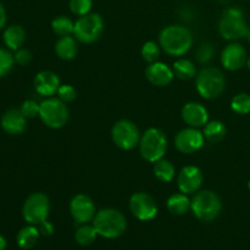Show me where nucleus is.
Wrapping results in <instances>:
<instances>
[{
	"mask_svg": "<svg viewBox=\"0 0 250 250\" xmlns=\"http://www.w3.org/2000/svg\"><path fill=\"white\" fill-rule=\"evenodd\" d=\"M215 48L211 43H203L199 48L197 49V53H195V58L197 61L202 65H207L209 63L212 59L215 58Z\"/></svg>",
	"mask_w": 250,
	"mask_h": 250,
	"instance_id": "nucleus-32",
	"label": "nucleus"
},
{
	"mask_svg": "<svg viewBox=\"0 0 250 250\" xmlns=\"http://www.w3.org/2000/svg\"><path fill=\"white\" fill-rule=\"evenodd\" d=\"M146 77L149 82L155 87H166L171 84L175 78L173 70L165 62H156L149 63L146 68Z\"/></svg>",
	"mask_w": 250,
	"mask_h": 250,
	"instance_id": "nucleus-17",
	"label": "nucleus"
},
{
	"mask_svg": "<svg viewBox=\"0 0 250 250\" xmlns=\"http://www.w3.org/2000/svg\"><path fill=\"white\" fill-rule=\"evenodd\" d=\"M231 109L237 115L250 114V94L248 93H238L231 100Z\"/></svg>",
	"mask_w": 250,
	"mask_h": 250,
	"instance_id": "nucleus-29",
	"label": "nucleus"
},
{
	"mask_svg": "<svg viewBox=\"0 0 250 250\" xmlns=\"http://www.w3.org/2000/svg\"><path fill=\"white\" fill-rule=\"evenodd\" d=\"M247 39H248V42L250 43V27H249V29H248V34H247Z\"/></svg>",
	"mask_w": 250,
	"mask_h": 250,
	"instance_id": "nucleus-41",
	"label": "nucleus"
},
{
	"mask_svg": "<svg viewBox=\"0 0 250 250\" xmlns=\"http://www.w3.org/2000/svg\"><path fill=\"white\" fill-rule=\"evenodd\" d=\"M143 60L148 63L156 62L160 58V45L153 41H148L143 44L141 50Z\"/></svg>",
	"mask_w": 250,
	"mask_h": 250,
	"instance_id": "nucleus-30",
	"label": "nucleus"
},
{
	"mask_svg": "<svg viewBox=\"0 0 250 250\" xmlns=\"http://www.w3.org/2000/svg\"><path fill=\"white\" fill-rule=\"evenodd\" d=\"M190 203L192 200L188 198V195L180 192L168 197L167 202H166V208L175 216H182L190 210Z\"/></svg>",
	"mask_w": 250,
	"mask_h": 250,
	"instance_id": "nucleus-23",
	"label": "nucleus"
},
{
	"mask_svg": "<svg viewBox=\"0 0 250 250\" xmlns=\"http://www.w3.org/2000/svg\"><path fill=\"white\" fill-rule=\"evenodd\" d=\"M78 44L73 36L60 37L55 43V54L59 59L65 61L73 60L77 56Z\"/></svg>",
	"mask_w": 250,
	"mask_h": 250,
	"instance_id": "nucleus-20",
	"label": "nucleus"
},
{
	"mask_svg": "<svg viewBox=\"0 0 250 250\" xmlns=\"http://www.w3.org/2000/svg\"><path fill=\"white\" fill-rule=\"evenodd\" d=\"M249 1H250V0H249Z\"/></svg>",
	"mask_w": 250,
	"mask_h": 250,
	"instance_id": "nucleus-43",
	"label": "nucleus"
},
{
	"mask_svg": "<svg viewBox=\"0 0 250 250\" xmlns=\"http://www.w3.org/2000/svg\"><path fill=\"white\" fill-rule=\"evenodd\" d=\"M167 150V138L161 129L150 127L146 129L139 141V153L148 163H156L165 156Z\"/></svg>",
	"mask_w": 250,
	"mask_h": 250,
	"instance_id": "nucleus-6",
	"label": "nucleus"
},
{
	"mask_svg": "<svg viewBox=\"0 0 250 250\" xmlns=\"http://www.w3.org/2000/svg\"><path fill=\"white\" fill-rule=\"evenodd\" d=\"M204 176L202 170L194 165H188L181 168L177 175V187L181 193L190 195L199 192L202 188Z\"/></svg>",
	"mask_w": 250,
	"mask_h": 250,
	"instance_id": "nucleus-14",
	"label": "nucleus"
},
{
	"mask_svg": "<svg viewBox=\"0 0 250 250\" xmlns=\"http://www.w3.org/2000/svg\"><path fill=\"white\" fill-rule=\"evenodd\" d=\"M50 214V200L42 192H34L27 197L22 207V216L28 225L38 226L48 220Z\"/></svg>",
	"mask_w": 250,
	"mask_h": 250,
	"instance_id": "nucleus-9",
	"label": "nucleus"
},
{
	"mask_svg": "<svg viewBox=\"0 0 250 250\" xmlns=\"http://www.w3.org/2000/svg\"><path fill=\"white\" fill-rule=\"evenodd\" d=\"M190 203V211L198 220L211 222L220 216L222 210L221 198L210 189L199 190L194 194Z\"/></svg>",
	"mask_w": 250,
	"mask_h": 250,
	"instance_id": "nucleus-4",
	"label": "nucleus"
},
{
	"mask_svg": "<svg viewBox=\"0 0 250 250\" xmlns=\"http://www.w3.org/2000/svg\"><path fill=\"white\" fill-rule=\"evenodd\" d=\"M154 176L163 183H170L176 176V168L167 159H160L154 163Z\"/></svg>",
	"mask_w": 250,
	"mask_h": 250,
	"instance_id": "nucleus-24",
	"label": "nucleus"
},
{
	"mask_svg": "<svg viewBox=\"0 0 250 250\" xmlns=\"http://www.w3.org/2000/svg\"><path fill=\"white\" fill-rule=\"evenodd\" d=\"M92 225L97 229L98 236L106 239H115L126 232L127 220L120 210L105 208L99 210L93 219Z\"/></svg>",
	"mask_w": 250,
	"mask_h": 250,
	"instance_id": "nucleus-2",
	"label": "nucleus"
},
{
	"mask_svg": "<svg viewBox=\"0 0 250 250\" xmlns=\"http://www.w3.org/2000/svg\"><path fill=\"white\" fill-rule=\"evenodd\" d=\"M97 229H94L93 225L83 224L80 225L77 229L75 232V241L77 242V244L82 247H88L90 244H93L97 239Z\"/></svg>",
	"mask_w": 250,
	"mask_h": 250,
	"instance_id": "nucleus-27",
	"label": "nucleus"
},
{
	"mask_svg": "<svg viewBox=\"0 0 250 250\" xmlns=\"http://www.w3.org/2000/svg\"><path fill=\"white\" fill-rule=\"evenodd\" d=\"M34 89L39 95L45 98L54 97L58 94V90L60 88V78L53 71H41L36 75L33 81Z\"/></svg>",
	"mask_w": 250,
	"mask_h": 250,
	"instance_id": "nucleus-18",
	"label": "nucleus"
},
{
	"mask_svg": "<svg viewBox=\"0 0 250 250\" xmlns=\"http://www.w3.org/2000/svg\"><path fill=\"white\" fill-rule=\"evenodd\" d=\"M6 24V10H5L4 5L0 2V31L5 27Z\"/></svg>",
	"mask_w": 250,
	"mask_h": 250,
	"instance_id": "nucleus-38",
	"label": "nucleus"
},
{
	"mask_svg": "<svg viewBox=\"0 0 250 250\" xmlns=\"http://www.w3.org/2000/svg\"><path fill=\"white\" fill-rule=\"evenodd\" d=\"M182 120L188 127L200 128L209 122V112L207 107L197 102H189L182 107Z\"/></svg>",
	"mask_w": 250,
	"mask_h": 250,
	"instance_id": "nucleus-16",
	"label": "nucleus"
},
{
	"mask_svg": "<svg viewBox=\"0 0 250 250\" xmlns=\"http://www.w3.org/2000/svg\"><path fill=\"white\" fill-rule=\"evenodd\" d=\"M248 189H249V192H250V181L248 182Z\"/></svg>",
	"mask_w": 250,
	"mask_h": 250,
	"instance_id": "nucleus-42",
	"label": "nucleus"
},
{
	"mask_svg": "<svg viewBox=\"0 0 250 250\" xmlns=\"http://www.w3.org/2000/svg\"><path fill=\"white\" fill-rule=\"evenodd\" d=\"M248 29L243 10L233 6L222 11L219 20V32L222 38L229 42L241 41L247 38Z\"/></svg>",
	"mask_w": 250,
	"mask_h": 250,
	"instance_id": "nucleus-3",
	"label": "nucleus"
},
{
	"mask_svg": "<svg viewBox=\"0 0 250 250\" xmlns=\"http://www.w3.org/2000/svg\"><path fill=\"white\" fill-rule=\"evenodd\" d=\"M39 117L46 127L53 129L62 128L68 121L70 112L67 105L59 98H46L41 103Z\"/></svg>",
	"mask_w": 250,
	"mask_h": 250,
	"instance_id": "nucleus-8",
	"label": "nucleus"
},
{
	"mask_svg": "<svg viewBox=\"0 0 250 250\" xmlns=\"http://www.w3.org/2000/svg\"><path fill=\"white\" fill-rule=\"evenodd\" d=\"M227 133V128L225 124L219 120H214V121H209L204 126L203 129V134H204L205 139H208L211 143H219L225 138Z\"/></svg>",
	"mask_w": 250,
	"mask_h": 250,
	"instance_id": "nucleus-26",
	"label": "nucleus"
},
{
	"mask_svg": "<svg viewBox=\"0 0 250 250\" xmlns=\"http://www.w3.org/2000/svg\"><path fill=\"white\" fill-rule=\"evenodd\" d=\"M93 6V0H70L68 7L70 11L76 16H84L89 14Z\"/></svg>",
	"mask_w": 250,
	"mask_h": 250,
	"instance_id": "nucleus-33",
	"label": "nucleus"
},
{
	"mask_svg": "<svg viewBox=\"0 0 250 250\" xmlns=\"http://www.w3.org/2000/svg\"><path fill=\"white\" fill-rule=\"evenodd\" d=\"M22 114L27 117V119H34V117L39 116V110H41V104L33 99L24 100L22 103L21 107H20Z\"/></svg>",
	"mask_w": 250,
	"mask_h": 250,
	"instance_id": "nucleus-34",
	"label": "nucleus"
},
{
	"mask_svg": "<svg viewBox=\"0 0 250 250\" xmlns=\"http://www.w3.org/2000/svg\"><path fill=\"white\" fill-rule=\"evenodd\" d=\"M14 63L15 59L11 51L9 49L0 48V78L5 77L11 72Z\"/></svg>",
	"mask_w": 250,
	"mask_h": 250,
	"instance_id": "nucleus-31",
	"label": "nucleus"
},
{
	"mask_svg": "<svg viewBox=\"0 0 250 250\" xmlns=\"http://www.w3.org/2000/svg\"><path fill=\"white\" fill-rule=\"evenodd\" d=\"M15 63L20 66H27L32 61L33 56H32V53L29 50L24 48H20L19 50L15 51L14 54Z\"/></svg>",
	"mask_w": 250,
	"mask_h": 250,
	"instance_id": "nucleus-36",
	"label": "nucleus"
},
{
	"mask_svg": "<svg viewBox=\"0 0 250 250\" xmlns=\"http://www.w3.org/2000/svg\"><path fill=\"white\" fill-rule=\"evenodd\" d=\"M41 238V232L38 227L34 225H28V226L22 227L16 236V243L21 249H32L36 247Z\"/></svg>",
	"mask_w": 250,
	"mask_h": 250,
	"instance_id": "nucleus-22",
	"label": "nucleus"
},
{
	"mask_svg": "<svg viewBox=\"0 0 250 250\" xmlns=\"http://www.w3.org/2000/svg\"><path fill=\"white\" fill-rule=\"evenodd\" d=\"M172 70L175 73V77L182 81L192 80L197 76V68H195L194 62L185 58L177 59L173 62Z\"/></svg>",
	"mask_w": 250,
	"mask_h": 250,
	"instance_id": "nucleus-25",
	"label": "nucleus"
},
{
	"mask_svg": "<svg viewBox=\"0 0 250 250\" xmlns=\"http://www.w3.org/2000/svg\"><path fill=\"white\" fill-rule=\"evenodd\" d=\"M37 227H38L39 232H41V236H43V237L53 236L54 231H55V229H54V225L51 224L50 221H48V220L41 222V224H39Z\"/></svg>",
	"mask_w": 250,
	"mask_h": 250,
	"instance_id": "nucleus-37",
	"label": "nucleus"
},
{
	"mask_svg": "<svg viewBox=\"0 0 250 250\" xmlns=\"http://www.w3.org/2000/svg\"><path fill=\"white\" fill-rule=\"evenodd\" d=\"M104 32V20L99 14L89 12L75 21L73 37L83 44H92L102 37Z\"/></svg>",
	"mask_w": 250,
	"mask_h": 250,
	"instance_id": "nucleus-7",
	"label": "nucleus"
},
{
	"mask_svg": "<svg viewBox=\"0 0 250 250\" xmlns=\"http://www.w3.org/2000/svg\"><path fill=\"white\" fill-rule=\"evenodd\" d=\"M129 210L139 221H151L158 215V204L150 194L146 192H136L129 198Z\"/></svg>",
	"mask_w": 250,
	"mask_h": 250,
	"instance_id": "nucleus-11",
	"label": "nucleus"
},
{
	"mask_svg": "<svg viewBox=\"0 0 250 250\" xmlns=\"http://www.w3.org/2000/svg\"><path fill=\"white\" fill-rule=\"evenodd\" d=\"M1 128L11 136L22 134L27 126V117L24 116L20 109H9L4 112L0 120Z\"/></svg>",
	"mask_w": 250,
	"mask_h": 250,
	"instance_id": "nucleus-19",
	"label": "nucleus"
},
{
	"mask_svg": "<svg viewBox=\"0 0 250 250\" xmlns=\"http://www.w3.org/2000/svg\"><path fill=\"white\" fill-rule=\"evenodd\" d=\"M0 250H6V239L0 234Z\"/></svg>",
	"mask_w": 250,
	"mask_h": 250,
	"instance_id": "nucleus-39",
	"label": "nucleus"
},
{
	"mask_svg": "<svg viewBox=\"0 0 250 250\" xmlns=\"http://www.w3.org/2000/svg\"><path fill=\"white\" fill-rule=\"evenodd\" d=\"M51 28L54 33L59 37L73 36L75 22L67 16H56L51 21Z\"/></svg>",
	"mask_w": 250,
	"mask_h": 250,
	"instance_id": "nucleus-28",
	"label": "nucleus"
},
{
	"mask_svg": "<svg viewBox=\"0 0 250 250\" xmlns=\"http://www.w3.org/2000/svg\"><path fill=\"white\" fill-rule=\"evenodd\" d=\"M226 80L221 70L212 66L203 67L195 76V88L204 99H216L224 93Z\"/></svg>",
	"mask_w": 250,
	"mask_h": 250,
	"instance_id": "nucleus-5",
	"label": "nucleus"
},
{
	"mask_svg": "<svg viewBox=\"0 0 250 250\" xmlns=\"http://www.w3.org/2000/svg\"><path fill=\"white\" fill-rule=\"evenodd\" d=\"M141 137L137 125L129 120H120L111 128L112 142L122 150H132L139 146Z\"/></svg>",
	"mask_w": 250,
	"mask_h": 250,
	"instance_id": "nucleus-10",
	"label": "nucleus"
},
{
	"mask_svg": "<svg viewBox=\"0 0 250 250\" xmlns=\"http://www.w3.org/2000/svg\"><path fill=\"white\" fill-rule=\"evenodd\" d=\"M2 41L9 50H19L26 41V32H24L23 27L20 24H11V26L6 27L4 34H2Z\"/></svg>",
	"mask_w": 250,
	"mask_h": 250,
	"instance_id": "nucleus-21",
	"label": "nucleus"
},
{
	"mask_svg": "<svg viewBox=\"0 0 250 250\" xmlns=\"http://www.w3.org/2000/svg\"><path fill=\"white\" fill-rule=\"evenodd\" d=\"M205 137L199 128L187 127L176 134L175 146L182 154H194L203 148Z\"/></svg>",
	"mask_w": 250,
	"mask_h": 250,
	"instance_id": "nucleus-12",
	"label": "nucleus"
},
{
	"mask_svg": "<svg viewBox=\"0 0 250 250\" xmlns=\"http://www.w3.org/2000/svg\"><path fill=\"white\" fill-rule=\"evenodd\" d=\"M221 63L227 71H238L246 66L248 54L246 48L238 42H231L221 53Z\"/></svg>",
	"mask_w": 250,
	"mask_h": 250,
	"instance_id": "nucleus-15",
	"label": "nucleus"
},
{
	"mask_svg": "<svg viewBox=\"0 0 250 250\" xmlns=\"http://www.w3.org/2000/svg\"><path fill=\"white\" fill-rule=\"evenodd\" d=\"M58 98L63 103H72L77 98V89L71 84H61L58 90Z\"/></svg>",
	"mask_w": 250,
	"mask_h": 250,
	"instance_id": "nucleus-35",
	"label": "nucleus"
},
{
	"mask_svg": "<svg viewBox=\"0 0 250 250\" xmlns=\"http://www.w3.org/2000/svg\"><path fill=\"white\" fill-rule=\"evenodd\" d=\"M70 214L76 224L83 225L93 221L97 210L92 198L87 194H77L70 202Z\"/></svg>",
	"mask_w": 250,
	"mask_h": 250,
	"instance_id": "nucleus-13",
	"label": "nucleus"
},
{
	"mask_svg": "<svg viewBox=\"0 0 250 250\" xmlns=\"http://www.w3.org/2000/svg\"><path fill=\"white\" fill-rule=\"evenodd\" d=\"M193 34L187 27L171 24L159 34V45L166 54L176 58L186 55L193 46Z\"/></svg>",
	"mask_w": 250,
	"mask_h": 250,
	"instance_id": "nucleus-1",
	"label": "nucleus"
},
{
	"mask_svg": "<svg viewBox=\"0 0 250 250\" xmlns=\"http://www.w3.org/2000/svg\"><path fill=\"white\" fill-rule=\"evenodd\" d=\"M247 68H248V71L250 72V56L248 58V60H247V63H246Z\"/></svg>",
	"mask_w": 250,
	"mask_h": 250,
	"instance_id": "nucleus-40",
	"label": "nucleus"
}]
</instances>
